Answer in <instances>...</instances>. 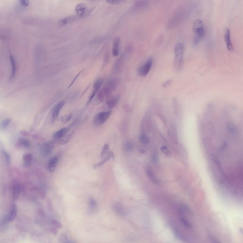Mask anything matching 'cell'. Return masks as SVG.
I'll use <instances>...</instances> for the list:
<instances>
[{"mask_svg": "<svg viewBox=\"0 0 243 243\" xmlns=\"http://www.w3.org/2000/svg\"><path fill=\"white\" fill-rule=\"evenodd\" d=\"M148 5V1H136L135 4V8L136 9H143L147 7Z\"/></svg>", "mask_w": 243, "mask_h": 243, "instance_id": "4316f807", "label": "cell"}, {"mask_svg": "<svg viewBox=\"0 0 243 243\" xmlns=\"http://www.w3.org/2000/svg\"><path fill=\"white\" fill-rule=\"evenodd\" d=\"M124 57H125V55H124V54H123V55H122V56L115 61V62L114 64L113 70H114V71L115 73L118 72L119 70H120V69H121L123 63Z\"/></svg>", "mask_w": 243, "mask_h": 243, "instance_id": "7402d4cb", "label": "cell"}, {"mask_svg": "<svg viewBox=\"0 0 243 243\" xmlns=\"http://www.w3.org/2000/svg\"><path fill=\"white\" fill-rule=\"evenodd\" d=\"M172 82H173V80H168L166 81L163 84V87H168L171 84Z\"/></svg>", "mask_w": 243, "mask_h": 243, "instance_id": "60d3db41", "label": "cell"}, {"mask_svg": "<svg viewBox=\"0 0 243 243\" xmlns=\"http://www.w3.org/2000/svg\"><path fill=\"white\" fill-rule=\"evenodd\" d=\"M87 11V6L83 3H80L75 7V11L77 16L83 17L86 14Z\"/></svg>", "mask_w": 243, "mask_h": 243, "instance_id": "7c38bea8", "label": "cell"}, {"mask_svg": "<svg viewBox=\"0 0 243 243\" xmlns=\"http://www.w3.org/2000/svg\"><path fill=\"white\" fill-rule=\"evenodd\" d=\"M103 78H99L95 80L93 85V90L90 96L89 97L88 101L87 102V105H88L91 102L92 100H94L95 96L99 92L100 89L101 88L102 86L103 85Z\"/></svg>", "mask_w": 243, "mask_h": 243, "instance_id": "ba28073f", "label": "cell"}, {"mask_svg": "<svg viewBox=\"0 0 243 243\" xmlns=\"http://www.w3.org/2000/svg\"><path fill=\"white\" fill-rule=\"evenodd\" d=\"M121 39L118 36L115 37L113 40L112 54L113 56L117 57L119 52V46H120Z\"/></svg>", "mask_w": 243, "mask_h": 243, "instance_id": "4fadbf2b", "label": "cell"}, {"mask_svg": "<svg viewBox=\"0 0 243 243\" xmlns=\"http://www.w3.org/2000/svg\"><path fill=\"white\" fill-rule=\"evenodd\" d=\"M21 188L19 183L14 182L12 185V197L14 200H17L21 193Z\"/></svg>", "mask_w": 243, "mask_h": 243, "instance_id": "ac0fdd59", "label": "cell"}, {"mask_svg": "<svg viewBox=\"0 0 243 243\" xmlns=\"http://www.w3.org/2000/svg\"><path fill=\"white\" fill-rule=\"evenodd\" d=\"M113 209L115 213L119 216H124L125 214V211L123 209L122 206L118 203H115L114 204L113 206Z\"/></svg>", "mask_w": 243, "mask_h": 243, "instance_id": "cb8c5ba5", "label": "cell"}, {"mask_svg": "<svg viewBox=\"0 0 243 243\" xmlns=\"http://www.w3.org/2000/svg\"><path fill=\"white\" fill-rule=\"evenodd\" d=\"M19 146L23 148H29L31 146V142L28 139L23 137L19 138L18 141Z\"/></svg>", "mask_w": 243, "mask_h": 243, "instance_id": "d4e9b609", "label": "cell"}, {"mask_svg": "<svg viewBox=\"0 0 243 243\" xmlns=\"http://www.w3.org/2000/svg\"><path fill=\"white\" fill-rule=\"evenodd\" d=\"M9 59H10V64L11 66V74L10 76V79L12 80L16 75V71H17V65H16V60L12 55H10Z\"/></svg>", "mask_w": 243, "mask_h": 243, "instance_id": "e0dca14e", "label": "cell"}, {"mask_svg": "<svg viewBox=\"0 0 243 243\" xmlns=\"http://www.w3.org/2000/svg\"><path fill=\"white\" fill-rule=\"evenodd\" d=\"M76 19V17L75 16H70L69 17L61 19L59 21V26H62L66 25L68 23H70Z\"/></svg>", "mask_w": 243, "mask_h": 243, "instance_id": "484cf974", "label": "cell"}, {"mask_svg": "<svg viewBox=\"0 0 243 243\" xmlns=\"http://www.w3.org/2000/svg\"><path fill=\"white\" fill-rule=\"evenodd\" d=\"M3 155H4V159H5V162H6V164H7L8 165H10L11 161V159L10 155H9L8 153H7V152L4 150H3Z\"/></svg>", "mask_w": 243, "mask_h": 243, "instance_id": "e575fe53", "label": "cell"}, {"mask_svg": "<svg viewBox=\"0 0 243 243\" xmlns=\"http://www.w3.org/2000/svg\"><path fill=\"white\" fill-rule=\"evenodd\" d=\"M192 29L195 33L193 45L196 46L201 42L205 35L203 22L199 19L196 20L193 24Z\"/></svg>", "mask_w": 243, "mask_h": 243, "instance_id": "7a4b0ae2", "label": "cell"}, {"mask_svg": "<svg viewBox=\"0 0 243 243\" xmlns=\"http://www.w3.org/2000/svg\"><path fill=\"white\" fill-rule=\"evenodd\" d=\"M161 150V152H163V153L164 154H165V155L169 156V155L171 154V152L169 149H168L166 147H162Z\"/></svg>", "mask_w": 243, "mask_h": 243, "instance_id": "f35d334b", "label": "cell"}, {"mask_svg": "<svg viewBox=\"0 0 243 243\" xmlns=\"http://www.w3.org/2000/svg\"><path fill=\"white\" fill-rule=\"evenodd\" d=\"M153 64V58L150 57L139 69L138 70V74L143 77L146 76L151 70Z\"/></svg>", "mask_w": 243, "mask_h": 243, "instance_id": "52a82bcc", "label": "cell"}, {"mask_svg": "<svg viewBox=\"0 0 243 243\" xmlns=\"http://www.w3.org/2000/svg\"><path fill=\"white\" fill-rule=\"evenodd\" d=\"M59 162V158L57 156L52 157L49 160L48 164V168L49 171L52 173L55 172L57 167V163Z\"/></svg>", "mask_w": 243, "mask_h": 243, "instance_id": "2e32d148", "label": "cell"}, {"mask_svg": "<svg viewBox=\"0 0 243 243\" xmlns=\"http://www.w3.org/2000/svg\"><path fill=\"white\" fill-rule=\"evenodd\" d=\"M89 208L91 210H94L97 206V202L96 200L93 198H90L89 200Z\"/></svg>", "mask_w": 243, "mask_h": 243, "instance_id": "836d02e7", "label": "cell"}, {"mask_svg": "<svg viewBox=\"0 0 243 243\" xmlns=\"http://www.w3.org/2000/svg\"><path fill=\"white\" fill-rule=\"evenodd\" d=\"M119 99V97L118 95H115L113 97H110L107 100L106 105L109 108H113L115 105H116L117 102Z\"/></svg>", "mask_w": 243, "mask_h": 243, "instance_id": "d6986e66", "label": "cell"}, {"mask_svg": "<svg viewBox=\"0 0 243 243\" xmlns=\"http://www.w3.org/2000/svg\"><path fill=\"white\" fill-rule=\"evenodd\" d=\"M54 144L52 142H45L40 146L39 152L40 154L44 157H48L52 152Z\"/></svg>", "mask_w": 243, "mask_h": 243, "instance_id": "5b68a950", "label": "cell"}, {"mask_svg": "<svg viewBox=\"0 0 243 243\" xmlns=\"http://www.w3.org/2000/svg\"><path fill=\"white\" fill-rule=\"evenodd\" d=\"M179 215H180V220L182 224L184 225L187 228H189V229L191 228V224L187 219L186 217H185L183 211L181 209H179Z\"/></svg>", "mask_w": 243, "mask_h": 243, "instance_id": "44dd1931", "label": "cell"}, {"mask_svg": "<svg viewBox=\"0 0 243 243\" xmlns=\"http://www.w3.org/2000/svg\"><path fill=\"white\" fill-rule=\"evenodd\" d=\"M11 119L9 118H6L4 119L3 121H1L0 124V127L1 130H4L7 128L9 126V124L11 122Z\"/></svg>", "mask_w": 243, "mask_h": 243, "instance_id": "f546056e", "label": "cell"}, {"mask_svg": "<svg viewBox=\"0 0 243 243\" xmlns=\"http://www.w3.org/2000/svg\"><path fill=\"white\" fill-rule=\"evenodd\" d=\"M72 117H73V115L71 113H70V114L61 116L60 118V121H61V123H65L71 120Z\"/></svg>", "mask_w": 243, "mask_h": 243, "instance_id": "d6a6232c", "label": "cell"}, {"mask_svg": "<svg viewBox=\"0 0 243 243\" xmlns=\"http://www.w3.org/2000/svg\"><path fill=\"white\" fill-rule=\"evenodd\" d=\"M68 130H69V128L67 127H63L62 128L60 129L56 132H55L53 135V137L56 139H59L61 137L65 135L66 133H67Z\"/></svg>", "mask_w": 243, "mask_h": 243, "instance_id": "603a6c76", "label": "cell"}, {"mask_svg": "<svg viewBox=\"0 0 243 243\" xmlns=\"http://www.w3.org/2000/svg\"><path fill=\"white\" fill-rule=\"evenodd\" d=\"M123 147L126 152H131L134 148V144L131 141H127L124 144Z\"/></svg>", "mask_w": 243, "mask_h": 243, "instance_id": "4dcf8cb0", "label": "cell"}, {"mask_svg": "<svg viewBox=\"0 0 243 243\" xmlns=\"http://www.w3.org/2000/svg\"><path fill=\"white\" fill-rule=\"evenodd\" d=\"M17 206L16 204H12L10 208L8 215L4 217V220H1V225L3 224H6L13 221L17 214Z\"/></svg>", "mask_w": 243, "mask_h": 243, "instance_id": "8992f818", "label": "cell"}, {"mask_svg": "<svg viewBox=\"0 0 243 243\" xmlns=\"http://www.w3.org/2000/svg\"><path fill=\"white\" fill-rule=\"evenodd\" d=\"M168 135L170 139L174 143H178L177 132L176 128L173 125H171L168 128Z\"/></svg>", "mask_w": 243, "mask_h": 243, "instance_id": "5bb4252c", "label": "cell"}, {"mask_svg": "<svg viewBox=\"0 0 243 243\" xmlns=\"http://www.w3.org/2000/svg\"><path fill=\"white\" fill-rule=\"evenodd\" d=\"M111 111H105L100 112L95 115L93 118V123L95 125H100L105 122L108 120L111 114Z\"/></svg>", "mask_w": 243, "mask_h": 243, "instance_id": "277c9868", "label": "cell"}, {"mask_svg": "<svg viewBox=\"0 0 243 243\" xmlns=\"http://www.w3.org/2000/svg\"><path fill=\"white\" fill-rule=\"evenodd\" d=\"M107 3L112 4H118L121 3V1L118 0H112V1H108Z\"/></svg>", "mask_w": 243, "mask_h": 243, "instance_id": "b9f144b4", "label": "cell"}, {"mask_svg": "<svg viewBox=\"0 0 243 243\" xmlns=\"http://www.w3.org/2000/svg\"><path fill=\"white\" fill-rule=\"evenodd\" d=\"M82 71H81V72H80V73H78V74H77V76H76V77H75V78L74 79L73 81H72V82H71V84L70 85V86H69V87H68V88H70V87H71V86H72V85H73V83H74V82L75 81V80H77V78L78 77V76H79V75H80V74L81 73V72H82Z\"/></svg>", "mask_w": 243, "mask_h": 243, "instance_id": "ee69618b", "label": "cell"}, {"mask_svg": "<svg viewBox=\"0 0 243 243\" xmlns=\"http://www.w3.org/2000/svg\"><path fill=\"white\" fill-rule=\"evenodd\" d=\"M22 159H23V161L24 162L25 164L26 165H29V164L31 163V161H32V153H27L23 154V156H22Z\"/></svg>", "mask_w": 243, "mask_h": 243, "instance_id": "f1b7e54d", "label": "cell"}, {"mask_svg": "<svg viewBox=\"0 0 243 243\" xmlns=\"http://www.w3.org/2000/svg\"><path fill=\"white\" fill-rule=\"evenodd\" d=\"M75 135V132L74 131L70 132V133H66L65 135L61 137L59 139L57 140V142L59 145L63 146L65 144H67L73 138Z\"/></svg>", "mask_w": 243, "mask_h": 243, "instance_id": "9a60e30c", "label": "cell"}, {"mask_svg": "<svg viewBox=\"0 0 243 243\" xmlns=\"http://www.w3.org/2000/svg\"><path fill=\"white\" fill-rule=\"evenodd\" d=\"M114 157V156H113V154L112 153H109L108 155H106L105 157L104 158V159H103V160L100 161L99 163H96L93 164V168L94 169H97L101 167V166L104 165V164L106 163L107 161H108L111 158V157Z\"/></svg>", "mask_w": 243, "mask_h": 243, "instance_id": "ffe728a7", "label": "cell"}, {"mask_svg": "<svg viewBox=\"0 0 243 243\" xmlns=\"http://www.w3.org/2000/svg\"><path fill=\"white\" fill-rule=\"evenodd\" d=\"M224 38L227 50H229L230 52H233L234 48L231 41L230 31L229 28H227L225 29Z\"/></svg>", "mask_w": 243, "mask_h": 243, "instance_id": "9c48e42d", "label": "cell"}, {"mask_svg": "<svg viewBox=\"0 0 243 243\" xmlns=\"http://www.w3.org/2000/svg\"><path fill=\"white\" fill-rule=\"evenodd\" d=\"M152 161L154 164L157 163L159 161V158L156 152H154L152 155Z\"/></svg>", "mask_w": 243, "mask_h": 243, "instance_id": "8d00e7d4", "label": "cell"}, {"mask_svg": "<svg viewBox=\"0 0 243 243\" xmlns=\"http://www.w3.org/2000/svg\"><path fill=\"white\" fill-rule=\"evenodd\" d=\"M184 51L185 46L183 43L179 42L175 46L174 65L177 70H180L182 69Z\"/></svg>", "mask_w": 243, "mask_h": 243, "instance_id": "3957f363", "label": "cell"}, {"mask_svg": "<svg viewBox=\"0 0 243 243\" xmlns=\"http://www.w3.org/2000/svg\"><path fill=\"white\" fill-rule=\"evenodd\" d=\"M59 240L62 243H76L74 242L73 241L70 239L67 235L65 234H61Z\"/></svg>", "mask_w": 243, "mask_h": 243, "instance_id": "1f68e13d", "label": "cell"}, {"mask_svg": "<svg viewBox=\"0 0 243 243\" xmlns=\"http://www.w3.org/2000/svg\"><path fill=\"white\" fill-rule=\"evenodd\" d=\"M145 171L147 176L148 177L149 180H150L154 184L159 183V181L157 178L156 175L153 170L151 166H146L145 168Z\"/></svg>", "mask_w": 243, "mask_h": 243, "instance_id": "30bf717a", "label": "cell"}, {"mask_svg": "<svg viewBox=\"0 0 243 243\" xmlns=\"http://www.w3.org/2000/svg\"><path fill=\"white\" fill-rule=\"evenodd\" d=\"M118 83L119 80L117 78H112L109 80L95 96L93 100V104L95 105H99L102 103L105 98L110 97L117 88Z\"/></svg>", "mask_w": 243, "mask_h": 243, "instance_id": "6da1fadb", "label": "cell"}, {"mask_svg": "<svg viewBox=\"0 0 243 243\" xmlns=\"http://www.w3.org/2000/svg\"><path fill=\"white\" fill-rule=\"evenodd\" d=\"M50 224L52 227H55V229H60L61 227V224L59 221L55 219H52L50 221Z\"/></svg>", "mask_w": 243, "mask_h": 243, "instance_id": "d590c367", "label": "cell"}, {"mask_svg": "<svg viewBox=\"0 0 243 243\" xmlns=\"http://www.w3.org/2000/svg\"><path fill=\"white\" fill-rule=\"evenodd\" d=\"M109 150V146L108 144H105L103 146L102 149L101 153V155L102 156H103L104 155L108 153Z\"/></svg>", "mask_w": 243, "mask_h": 243, "instance_id": "74e56055", "label": "cell"}, {"mask_svg": "<svg viewBox=\"0 0 243 243\" xmlns=\"http://www.w3.org/2000/svg\"><path fill=\"white\" fill-rule=\"evenodd\" d=\"M20 5L22 7H27L29 4V1L28 0H21L19 1Z\"/></svg>", "mask_w": 243, "mask_h": 243, "instance_id": "ab89813d", "label": "cell"}, {"mask_svg": "<svg viewBox=\"0 0 243 243\" xmlns=\"http://www.w3.org/2000/svg\"><path fill=\"white\" fill-rule=\"evenodd\" d=\"M20 133H21L22 135L26 136H30V135H29V133L28 132H27L26 131H24V130L21 131Z\"/></svg>", "mask_w": 243, "mask_h": 243, "instance_id": "7bdbcfd3", "label": "cell"}, {"mask_svg": "<svg viewBox=\"0 0 243 243\" xmlns=\"http://www.w3.org/2000/svg\"><path fill=\"white\" fill-rule=\"evenodd\" d=\"M140 140L141 143L144 145L149 144L150 143V139L147 135L144 133H141L139 136Z\"/></svg>", "mask_w": 243, "mask_h": 243, "instance_id": "83f0119b", "label": "cell"}, {"mask_svg": "<svg viewBox=\"0 0 243 243\" xmlns=\"http://www.w3.org/2000/svg\"><path fill=\"white\" fill-rule=\"evenodd\" d=\"M65 104V102L64 101H61L57 104L55 106L52 113V121L53 122H54V121L56 120L59 114L60 110L63 108Z\"/></svg>", "mask_w": 243, "mask_h": 243, "instance_id": "8fae6325", "label": "cell"}]
</instances>
